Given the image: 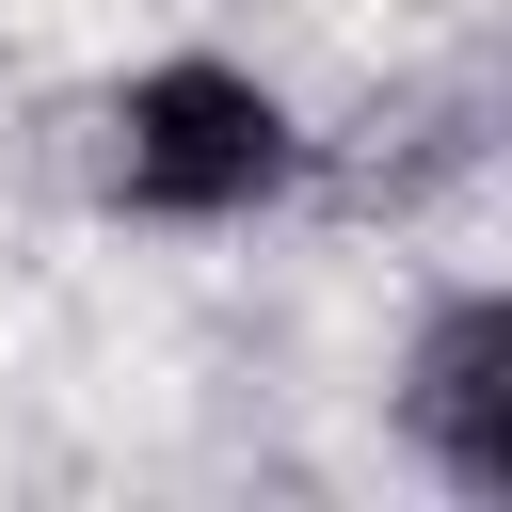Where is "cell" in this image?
Wrapping results in <instances>:
<instances>
[{"instance_id":"6da1fadb","label":"cell","mask_w":512,"mask_h":512,"mask_svg":"<svg viewBox=\"0 0 512 512\" xmlns=\"http://www.w3.org/2000/svg\"><path fill=\"white\" fill-rule=\"evenodd\" d=\"M304 144L320 128L240 48H160L80 112V176H96L112 224H256V208L304 192Z\"/></svg>"},{"instance_id":"7a4b0ae2","label":"cell","mask_w":512,"mask_h":512,"mask_svg":"<svg viewBox=\"0 0 512 512\" xmlns=\"http://www.w3.org/2000/svg\"><path fill=\"white\" fill-rule=\"evenodd\" d=\"M400 448L464 496V512H512V288L496 272H448L400 336V384H384Z\"/></svg>"},{"instance_id":"3957f363","label":"cell","mask_w":512,"mask_h":512,"mask_svg":"<svg viewBox=\"0 0 512 512\" xmlns=\"http://www.w3.org/2000/svg\"><path fill=\"white\" fill-rule=\"evenodd\" d=\"M480 176H496V80H480V64H416V80H384L352 128L304 144V192L352 208V224H432V208H464Z\"/></svg>"}]
</instances>
